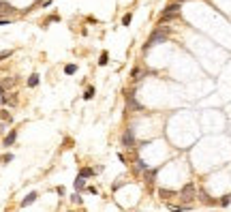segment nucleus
<instances>
[{"label": "nucleus", "mask_w": 231, "mask_h": 212, "mask_svg": "<svg viewBox=\"0 0 231 212\" xmlns=\"http://www.w3.org/2000/svg\"><path fill=\"white\" fill-rule=\"evenodd\" d=\"M167 35H169V28H156V30L150 35V39L145 41V45H143V51H148L150 47H154V45H158V43L167 41Z\"/></svg>", "instance_id": "nucleus-1"}, {"label": "nucleus", "mask_w": 231, "mask_h": 212, "mask_svg": "<svg viewBox=\"0 0 231 212\" xmlns=\"http://www.w3.org/2000/svg\"><path fill=\"white\" fill-rule=\"evenodd\" d=\"M180 195H182L180 199L186 202V204H188V202H193V199H195V184H193V182L184 184V186H182V191H180Z\"/></svg>", "instance_id": "nucleus-2"}, {"label": "nucleus", "mask_w": 231, "mask_h": 212, "mask_svg": "<svg viewBox=\"0 0 231 212\" xmlns=\"http://www.w3.org/2000/svg\"><path fill=\"white\" fill-rule=\"evenodd\" d=\"M122 144H124V148H129V150L137 148V146H135V135H133V128H126V131H124V135H122Z\"/></svg>", "instance_id": "nucleus-3"}, {"label": "nucleus", "mask_w": 231, "mask_h": 212, "mask_svg": "<svg viewBox=\"0 0 231 212\" xmlns=\"http://www.w3.org/2000/svg\"><path fill=\"white\" fill-rule=\"evenodd\" d=\"M15 139H17V131H15V128H11V131L6 133V137H4V141H2V144H4V148H9V146H13V144H15Z\"/></svg>", "instance_id": "nucleus-4"}, {"label": "nucleus", "mask_w": 231, "mask_h": 212, "mask_svg": "<svg viewBox=\"0 0 231 212\" xmlns=\"http://www.w3.org/2000/svg\"><path fill=\"white\" fill-rule=\"evenodd\" d=\"M37 197H39V195H37L34 191H32V193H28V195H26V197L22 199V208H26V206H30V204H34V202H37Z\"/></svg>", "instance_id": "nucleus-5"}, {"label": "nucleus", "mask_w": 231, "mask_h": 212, "mask_svg": "<svg viewBox=\"0 0 231 212\" xmlns=\"http://www.w3.org/2000/svg\"><path fill=\"white\" fill-rule=\"evenodd\" d=\"M126 105L133 107V109H137V112H141V105L135 101V94H126Z\"/></svg>", "instance_id": "nucleus-6"}, {"label": "nucleus", "mask_w": 231, "mask_h": 212, "mask_svg": "<svg viewBox=\"0 0 231 212\" xmlns=\"http://www.w3.org/2000/svg\"><path fill=\"white\" fill-rule=\"evenodd\" d=\"M84 186H86V178H84V176H79V173H77V178H75V191H77V193H79V191H82V189H84Z\"/></svg>", "instance_id": "nucleus-7"}, {"label": "nucleus", "mask_w": 231, "mask_h": 212, "mask_svg": "<svg viewBox=\"0 0 231 212\" xmlns=\"http://www.w3.org/2000/svg\"><path fill=\"white\" fill-rule=\"evenodd\" d=\"M199 199H201V202H203L205 206H216V204H218L216 199H212V197H208L205 193H199Z\"/></svg>", "instance_id": "nucleus-8"}, {"label": "nucleus", "mask_w": 231, "mask_h": 212, "mask_svg": "<svg viewBox=\"0 0 231 212\" xmlns=\"http://www.w3.org/2000/svg\"><path fill=\"white\" fill-rule=\"evenodd\" d=\"M143 176H145V182L152 184V182H154V176H156V169H145L143 171Z\"/></svg>", "instance_id": "nucleus-9"}, {"label": "nucleus", "mask_w": 231, "mask_h": 212, "mask_svg": "<svg viewBox=\"0 0 231 212\" xmlns=\"http://www.w3.org/2000/svg\"><path fill=\"white\" fill-rule=\"evenodd\" d=\"M94 173H96V169H92V167H84L79 171V176H84V178H92Z\"/></svg>", "instance_id": "nucleus-10"}, {"label": "nucleus", "mask_w": 231, "mask_h": 212, "mask_svg": "<svg viewBox=\"0 0 231 212\" xmlns=\"http://www.w3.org/2000/svg\"><path fill=\"white\" fill-rule=\"evenodd\" d=\"M28 86H30V88H37V86H39V75H37V73L28 77Z\"/></svg>", "instance_id": "nucleus-11"}, {"label": "nucleus", "mask_w": 231, "mask_h": 212, "mask_svg": "<svg viewBox=\"0 0 231 212\" xmlns=\"http://www.w3.org/2000/svg\"><path fill=\"white\" fill-rule=\"evenodd\" d=\"M131 77H133V82H139V80H141V77H143V73H141V71H139L137 67H135V69H133V71H131Z\"/></svg>", "instance_id": "nucleus-12"}, {"label": "nucleus", "mask_w": 231, "mask_h": 212, "mask_svg": "<svg viewBox=\"0 0 231 212\" xmlns=\"http://www.w3.org/2000/svg\"><path fill=\"white\" fill-rule=\"evenodd\" d=\"M64 73H66V75H75V73H77V64H66V67H64Z\"/></svg>", "instance_id": "nucleus-13"}, {"label": "nucleus", "mask_w": 231, "mask_h": 212, "mask_svg": "<svg viewBox=\"0 0 231 212\" xmlns=\"http://www.w3.org/2000/svg\"><path fill=\"white\" fill-rule=\"evenodd\" d=\"M158 195H161L163 199H169V197H173L176 193H173V191H167V189H161V191H158Z\"/></svg>", "instance_id": "nucleus-14"}, {"label": "nucleus", "mask_w": 231, "mask_h": 212, "mask_svg": "<svg viewBox=\"0 0 231 212\" xmlns=\"http://www.w3.org/2000/svg\"><path fill=\"white\" fill-rule=\"evenodd\" d=\"M107 62H109V54H107V51H103V54H101V58H98V64H101V67H105Z\"/></svg>", "instance_id": "nucleus-15"}, {"label": "nucleus", "mask_w": 231, "mask_h": 212, "mask_svg": "<svg viewBox=\"0 0 231 212\" xmlns=\"http://www.w3.org/2000/svg\"><path fill=\"white\" fill-rule=\"evenodd\" d=\"M92 96H94V88H92V86H88V88H86V92H84V99H86V101H90Z\"/></svg>", "instance_id": "nucleus-16"}, {"label": "nucleus", "mask_w": 231, "mask_h": 212, "mask_svg": "<svg viewBox=\"0 0 231 212\" xmlns=\"http://www.w3.org/2000/svg\"><path fill=\"white\" fill-rule=\"evenodd\" d=\"M231 204V195H225V197H221V199H218V206H223V208H225V206H229Z\"/></svg>", "instance_id": "nucleus-17"}, {"label": "nucleus", "mask_w": 231, "mask_h": 212, "mask_svg": "<svg viewBox=\"0 0 231 212\" xmlns=\"http://www.w3.org/2000/svg\"><path fill=\"white\" fill-rule=\"evenodd\" d=\"M13 9H11V4H6V2H0V15L2 13H11Z\"/></svg>", "instance_id": "nucleus-18"}, {"label": "nucleus", "mask_w": 231, "mask_h": 212, "mask_svg": "<svg viewBox=\"0 0 231 212\" xmlns=\"http://www.w3.org/2000/svg\"><path fill=\"white\" fill-rule=\"evenodd\" d=\"M131 19H133V13H124V17H122V26H129Z\"/></svg>", "instance_id": "nucleus-19"}, {"label": "nucleus", "mask_w": 231, "mask_h": 212, "mask_svg": "<svg viewBox=\"0 0 231 212\" xmlns=\"http://www.w3.org/2000/svg\"><path fill=\"white\" fill-rule=\"evenodd\" d=\"M9 161H13V154L9 152V154H2L0 157V163H9Z\"/></svg>", "instance_id": "nucleus-20"}, {"label": "nucleus", "mask_w": 231, "mask_h": 212, "mask_svg": "<svg viewBox=\"0 0 231 212\" xmlns=\"http://www.w3.org/2000/svg\"><path fill=\"white\" fill-rule=\"evenodd\" d=\"M135 167H137V171H145V169H148V165H145L143 161H137V163H135Z\"/></svg>", "instance_id": "nucleus-21"}, {"label": "nucleus", "mask_w": 231, "mask_h": 212, "mask_svg": "<svg viewBox=\"0 0 231 212\" xmlns=\"http://www.w3.org/2000/svg\"><path fill=\"white\" fill-rule=\"evenodd\" d=\"M11 54H13V51H11V49H4V51H0V62H2V60H4V58H9V56H11Z\"/></svg>", "instance_id": "nucleus-22"}, {"label": "nucleus", "mask_w": 231, "mask_h": 212, "mask_svg": "<svg viewBox=\"0 0 231 212\" xmlns=\"http://www.w3.org/2000/svg\"><path fill=\"white\" fill-rule=\"evenodd\" d=\"M9 24V19H0V26H6Z\"/></svg>", "instance_id": "nucleus-23"}, {"label": "nucleus", "mask_w": 231, "mask_h": 212, "mask_svg": "<svg viewBox=\"0 0 231 212\" xmlns=\"http://www.w3.org/2000/svg\"><path fill=\"white\" fill-rule=\"evenodd\" d=\"M66 212H71V210H66Z\"/></svg>", "instance_id": "nucleus-24"}]
</instances>
